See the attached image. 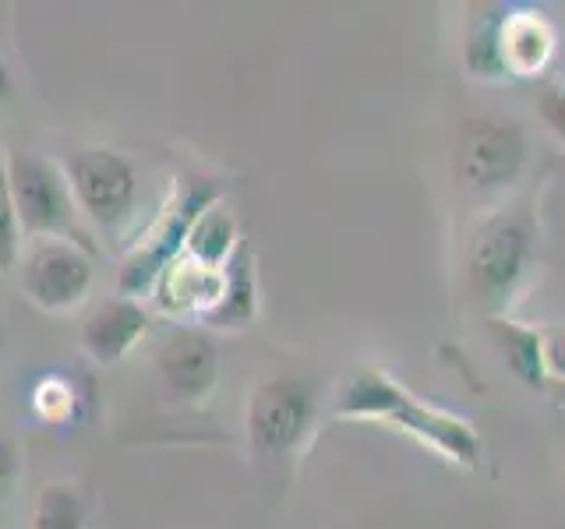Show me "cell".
Masks as SVG:
<instances>
[{
  "instance_id": "obj_11",
  "label": "cell",
  "mask_w": 565,
  "mask_h": 529,
  "mask_svg": "<svg viewBox=\"0 0 565 529\" xmlns=\"http://www.w3.org/2000/svg\"><path fill=\"white\" fill-rule=\"evenodd\" d=\"M499 46H502V64H505L509 82L512 78H537L555 61L558 35L544 11L505 8Z\"/></svg>"
},
{
  "instance_id": "obj_5",
  "label": "cell",
  "mask_w": 565,
  "mask_h": 529,
  "mask_svg": "<svg viewBox=\"0 0 565 529\" xmlns=\"http://www.w3.org/2000/svg\"><path fill=\"white\" fill-rule=\"evenodd\" d=\"M526 163V131L516 117L481 114L467 117L456 131L452 173L470 191H502L520 181Z\"/></svg>"
},
{
  "instance_id": "obj_9",
  "label": "cell",
  "mask_w": 565,
  "mask_h": 529,
  "mask_svg": "<svg viewBox=\"0 0 565 529\" xmlns=\"http://www.w3.org/2000/svg\"><path fill=\"white\" fill-rule=\"evenodd\" d=\"M156 370L173 402H202L220 381V349L202 328H177L159 346Z\"/></svg>"
},
{
  "instance_id": "obj_3",
  "label": "cell",
  "mask_w": 565,
  "mask_h": 529,
  "mask_svg": "<svg viewBox=\"0 0 565 529\" xmlns=\"http://www.w3.org/2000/svg\"><path fill=\"white\" fill-rule=\"evenodd\" d=\"M8 184L18 229L40 240H64L93 255L88 234L78 226V205L71 198V187L61 181V173L40 155L11 152L8 155Z\"/></svg>"
},
{
  "instance_id": "obj_8",
  "label": "cell",
  "mask_w": 565,
  "mask_h": 529,
  "mask_svg": "<svg viewBox=\"0 0 565 529\" xmlns=\"http://www.w3.org/2000/svg\"><path fill=\"white\" fill-rule=\"evenodd\" d=\"M22 287L43 311H71L93 287V255L64 240H40L25 258Z\"/></svg>"
},
{
  "instance_id": "obj_17",
  "label": "cell",
  "mask_w": 565,
  "mask_h": 529,
  "mask_svg": "<svg viewBox=\"0 0 565 529\" xmlns=\"http://www.w3.org/2000/svg\"><path fill=\"white\" fill-rule=\"evenodd\" d=\"M32 529H85V498L71 484H46L35 498Z\"/></svg>"
},
{
  "instance_id": "obj_24",
  "label": "cell",
  "mask_w": 565,
  "mask_h": 529,
  "mask_svg": "<svg viewBox=\"0 0 565 529\" xmlns=\"http://www.w3.org/2000/svg\"><path fill=\"white\" fill-rule=\"evenodd\" d=\"M552 392H555L558 406H565V381H552Z\"/></svg>"
},
{
  "instance_id": "obj_2",
  "label": "cell",
  "mask_w": 565,
  "mask_h": 529,
  "mask_svg": "<svg viewBox=\"0 0 565 529\" xmlns=\"http://www.w3.org/2000/svg\"><path fill=\"white\" fill-rule=\"evenodd\" d=\"M537 202L523 194L477 223L467 247V287L488 317H505L537 264Z\"/></svg>"
},
{
  "instance_id": "obj_14",
  "label": "cell",
  "mask_w": 565,
  "mask_h": 529,
  "mask_svg": "<svg viewBox=\"0 0 565 529\" xmlns=\"http://www.w3.org/2000/svg\"><path fill=\"white\" fill-rule=\"evenodd\" d=\"M258 317V279H255V255L241 240V247L223 264V296L202 322L212 328H247Z\"/></svg>"
},
{
  "instance_id": "obj_15",
  "label": "cell",
  "mask_w": 565,
  "mask_h": 529,
  "mask_svg": "<svg viewBox=\"0 0 565 529\" xmlns=\"http://www.w3.org/2000/svg\"><path fill=\"white\" fill-rule=\"evenodd\" d=\"M502 18L505 4H470L463 32V67L473 82H509L502 64Z\"/></svg>"
},
{
  "instance_id": "obj_22",
  "label": "cell",
  "mask_w": 565,
  "mask_h": 529,
  "mask_svg": "<svg viewBox=\"0 0 565 529\" xmlns=\"http://www.w3.org/2000/svg\"><path fill=\"white\" fill-rule=\"evenodd\" d=\"M14 476H18V452L11 441L0 434V501L8 498V490L14 484Z\"/></svg>"
},
{
  "instance_id": "obj_13",
  "label": "cell",
  "mask_w": 565,
  "mask_h": 529,
  "mask_svg": "<svg viewBox=\"0 0 565 529\" xmlns=\"http://www.w3.org/2000/svg\"><path fill=\"white\" fill-rule=\"evenodd\" d=\"M488 328L512 375H516L530 392H552V375H547V357H544V328H530L509 314L488 317Z\"/></svg>"
},
{
  "instance_id": "obj_19",
  "label": "cell",
  "mask_w": 565,
  "mask_h": 529,
  "mask_svg": "<svg viewBox=\"0 0 565 529\" xmlns=\"http://www.w3.org/2000/svg\"><path fill=\"white\" fill-rule=\"evenodd\" d=\"M18 240H22V229H18L14 202H11L8 166L0 163V269L4 272L18 264Z\"/></svg>"
},
{
  "instance_id": "obj_23",
  "label": "cell",
  "mask_w": 565,
  "mask_h": 529,
  "mask_svg": "<svg viewBox=\"0 0 565 529\" xmlns=\"http://www.w3.org/2000/svg\"><path fill=\"white\" fill-rule=\"evenodd\" d=\"M8 96H11V71L4 61H0V102H4Z\"/></svg>"
},
{
  "instance_id": "obj_16",
  "label": "cell",
  "mask_w": 565,
  "mask_h": 529,
  "mask_svg": "<svg viewBox=\"0 0 565 529\" xmlns=\"http://www.w3.org/2000/svg\"><path fill=\"white\" fill-rule=\"evenodd\" d=\"M237 247H241L237 219L230 216V208H223L216 202L209 212H202L199 223L191 226V234L184 240V255L191 261L205 264V269H223V264L234 258Z\"/></svg>"
},
{
  "instance_id": "obj_18",
  "label": "cell",
  "mask_w": 565,
  "mask_h": 529,
  "mask_svg": "<svg viewBox=\"0 0 565 529\" xmlns=\"http://www.w3.org/2000/svg\"><path fill=\"white\" fill-rule=\"evenodd\" d=\"M32 406L46 423H75L82 417L78 388L67 378H40L32 388Z\"/></svg>"
},
{
  "instance_id": "obj_10",
  "label": "cell",
  "mask_w": 565,
  "mask_h": 529,
  "mask_svg": "<svg viewBox=\"0 0 565 529\" xmlns=\"http://www.w3.org/2000/svg\"><path fill=\"white\" fill-rule=\"evenodd\" d=\"M149 311L131 296H110L85 317L82 325V349L88 360L103 367L120 364L128 353L146 339L149 332Z\"/></svg>"
},
{
  "instance_id": "obj_21",
  "label": "cell",
  "mask_w": 565,
  "mask_h": 529,
  "mask_svg": "<svg viewBox=\"0 0 565 529\" xmlns=\"http://www.w3.org/2000/svg\"><path fill=\"white\" fill-rule=\"evenodd\" d=\"M544 357L552 381H565V328H544Z\"/></svg>"
},
{
  "instance_id": "obj_6",
  "label": "cell",
  "mask_w": 565,
  "mask_h": 529,
  "mask_svg": "<svg viewBox=\"0 0 565 529\" xmlns=\"http://www.w3.org/2000/svg\"><path fill=\"white\" fill-rule=\"evenodd\" d=\"M220 202V187L212 181H199V176H188L177 191L173 205L159 216V223L152 226L149 240H141L135 251L128 255L120 269V296H141L156 290L159 276L167 272V264L173 258L184 255V240L191 234V226L199 223L202 212H209Z\"/></svg>"
},
{
  "instance_id": "obj_25",
  "label": "cell",
  "mask_w": 565,
  "mask_h": 529,
  "mask_svg": "<svg viewBox=\"0 0 565 529\" xmlns=\"http://www.w3.org/2000/svg\"><path fill=\"white\" fill-rule=\"evenodd\" d=\"M0 346H4V328H0Z\"/></svg>"
},
{
  "instance_id": "obj_20",
  "label": "cell",
  "mask_w": 565,
  "mask_h": 529,
  "mask_svg": "<svg viewBox=\"0 0 565 529\" xmlns=\"http://www.w3.org/2000/svg\"><path fill=\"white\" fill-rule=\"evenodd\" d=\"M537 117L565 145V82H544L537 88Z\"/></svg>"
},
{
  "instance_id": "obj_7",
  "label": "cell",
  "mask_w": 565,
  "mask_h": 529,
  "mask_svg": "<svg viewBox=\"0 0 565 529\" xmlns=\"http://www.w3.org/2000/svg\"><path fill=\"white\" fill-rule=\"evenodd\" d=\"M67 187L78 212L114 234L135 208L138 173L131 159L114 149H78L67 159Z\"/></svg>"
},
{
  "instance_id": "obj_1",
  "label": "cell",
  "mask_w": 565,
  "mask_h": 529,
  "mask_svg": "<svg viewBox=\"0 0 565 529\" xmlns=\"http://www.w3.org/2000/svg\"><path fill=\"white\" fill-rule=\"evenodd\" d=\"M335 417L393 428L459 469H473L481 463V438H477L470 420L417 399L411 388L382 367L358 364L347 370L340 392H335Z\"/></svg>"
},
{
  "instance_id": "obj_12",
  "label": "cell",
  "mask_w": 565,
  "mask_h": 529,
  "mask_svg": "<svg viewBox=\"0 0 565 529\" xmlns=\"http://www.w3.org/2000/svg\"><path fill=\"white\" fill-rule=\"evenodd\" d=\"M223 296V269H205L188 255L173 258L156 282V304L170 314H209Z\"/></svg>"
},
{
  "instance_id": "obj_4",
  "label": "cell",
  "mask_w": 565,
  "mask_h": 529,
  "mask_svg": "<svg viewBox=\"0 0 565 529\" xmlns=\"http://www.w3.org/2000/svg\"><path fill=\"white\" fill-rule=\"evenodd\" d=\"M318 392L300 378H265L247 396V445L265 463L290 458L315 431Z\"/></svg>"
}]
</instances>
